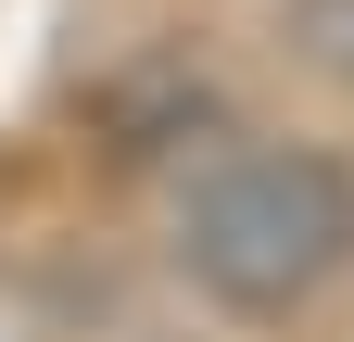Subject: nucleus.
Listing matches in <instances>:
<instances>
[{
	"label": "nucleus",
	"instance_id": "f257e3e1",
	"mask_svg": "<svg viewBox=\"0 0 354 342\" xmlns=\"http://www.w3.org/2000/svg\"><path fill=\"white\" fill-rule=\"evenodd\" d=\"M354 267V165L317 140H241L177 190V279L228 317H304Z\"/></svg>",
	"mask_w": 354,
	"mask_h": 342
}]
</instances>
